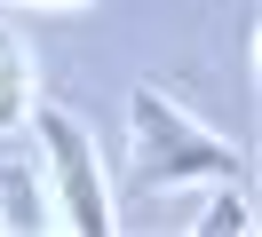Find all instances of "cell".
<instances>
[{"label": "cell", "mask_w": 262, "mask_h": 237, "mask_svg": "<svg viewBox=\"0 0 262 237\" xmlns=\"http://www.w3.org/2000/svg\"><path fill=\"white\" fill-rule=\"evenodd\" d=\"M127 119H135V150H143L135 182H159V174H167V182H183V174L238 182V150H230L223 135H207V126H191L159 87H135L127 95Z\"/></svg>", "instance_id": "6da1fadb"}, {"label": "cell", "mask_w": 262, "mask_h": 237, "mask_svg": "<svg viewBox=\"0 0 262 237\" xmlns=\"http://www.w3.org/2000/svg\"><path fill=\"white\" fill-rule=\"evenodd\" d=\"M40 142L56 150V174H64V198H72V229L103 237V229H112V214H103V182H96V150H88L80 119H64V111H40Z\"/></svg>", "instance_id": "7a4b0ae2"}, {"label": "cell", "mask_w": 262, "mask_h": 237, "mask_svg": "<svg viewBox=\"0 0 262 237\" xmlns=\"http://www.w3.org/2000/svg\"><path fill=\"white\" fill-rule=\"evenodd\" d=\"M0 198H8V229H40V214H32V174H24V166H0Z\"/></svg>", "instance_id": "3957f363"}, {"label": "cell", "mask_w": 262, "mask_h": 237, "mask_svg": "<svg viewBox=\"0 0 262 237\" xmlns=\"http://www.w3.org/2000/svg\"><path fill=\"white\" fill-rule=\"evenodd\" d=\"M199 229H254V221H246V205H238V198H214V214L199 221Z\"/></svg>", "instance_id": "277c9868"}]
</instances>
